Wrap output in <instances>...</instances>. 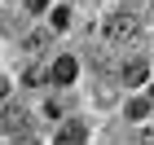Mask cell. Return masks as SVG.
Returning <instances> with one entry per match:
<instances>
[{
  "mask_svg": "<svg viewBox=\"0 0 154 145\" xmlns=\"http://www.w3.org/2000/svg\"><path fill=\"white\" fill-rule=\"evenodd\" d=\"M150 106H154V88H150Z\"/></svg>",
  "mask_w": 154,
  "mask_h": 145,
  "instance_id": "obj_13",
  "label": "cell"
},
{
  "mask_svg": "<svg viewBox=\"0 0 154 145\" xmlns=\"http://www.w3.org/2000/svg\"><path fill=\"white\" fill-rule=\"evenodd\" d=\"M22 128H26L22 110H0V132H22Z\"/></svg>",
  "mask_w": 154,
  "mask_h": 145,
  "instance_id": "obj_5",
  "label": "cell"
},
{
  "mask_svg": "<svg viewBox=\"0 0 154 145\" xmlns=\"http://www.w3.org/2000/svg\"><path fill=\"white\" fill-rule=\"evenodd\" d=\"M145 75H150V66H145V62H132L128 71H123V84L137 88V84H145Z\"/></svg>",
  "mask_w": 154,
  "mask_h": 145,
  "instance_id": "obj_6",
  "label": "cell"
},
{
  "mask_svg": "<svg viewBox=\"0 0 154 145\" xmlns=\"http://www.w3.org/2000/svg\"><path fill=\"white\" fill-rule=\"evenodd\" d=\"M101 31H106L110 44H123V40H137V35H141V22H137L128 9H115V13H106V26H101Z\"/></svg>",
  "mask_w": 154,
  "mask_h": 145,
  "instance_id": "obj_1",
  "label": "cell"
},
{
  "mask_svg": "<svg viewBox=\"0 0 154 145\" xmlns=\"http://www.w3.org/2000/svg\"><path fill=\"white\" fill-rule=\"evenodd\" d=\"M5 97H9V79L0 75V101H5Z\"/></svg>",
  "mask_w": 154,
  "mask_h": 145,
  "instance_id": "obj_11",
  "label": "cell"
},
{
  "mask_svg": "<svg viewBox=\"0 0 154 145\" xmlns=\"http://www.w3.org/2000/svg\"><path fill=\"white\" fill-rule=\"evenodd\" d=\"M128 114L132 119H145V114H150V97H137V101L128 106Z\"/></svg>",
  "mask_w": 154,
  "mask_h": 145,
  "instance_id": "obj_8",
  "label": "cell"
},
{
  "mask_svg": "<svg viewBox=\"0 0 154 145\" xmlns=\"http://www.w3.org/2000/svg\"><path fill=\"white\" fill-rule=\"evenodd\" d=\"M48 44H53V31H48V26H40V31H31V35L22 40V53H31V57H40V53H44Z\"/></svg>",
  "mask_w": 154,
  "mask_h": 145,
  "instance_id": "obj_3",
  "label": "cell"
},
{
  "mask_svg": "<svg viewBox=\"0 0 154 145\" xmlns=\"http://www.w3.org/2000/svg\"><path fill=\"white\" fill-rule=\"evenodd\" d=\"M88 141V128L84 123H62V132L53 136V145H84Z\"/></svg>",
  "mask_w": 154,
  "mask_h": 145,
  "instance_id": "obj_4",
  "label": "cell"
},
{
  "mask_svg": "<svg viewBox=\"0 0 154 145\" xmlns=\"http://www.w3.org/2000/svg\"><path fill=\"white\" fill-rule=\"evenodd\" d=\"M141 145H154V128H141Z\"/></svg>",
  "mask_w": 154,
  "mask_h": 145,
  "instance_id": "obj_10",
  "label": "cell"
},
{
  "mask_svg": "<svg viewBox=\"0 0 154 145\" xmlns=\"http://www.w3.org/2000/svg\"><path fill=\"white\" fill-rule=\"evenodd\" d=\"M75 75H79V62H75V57H57V62H53V71H48V79L66 88V84H75Z\"/></svg>",
  "mask_w": 154,
  "mask_h": 145,
  "instance_id": "obj_2",
  "label": "cell"
},
{
  "mask_svg": "<svg viewBox=\"0 0 154 145\" xmlns=\"http://www.w3.org/2000/svg\"><path fill=\"white\" fill-rule=\"evenodd\" d=\"M44 79H48V75L40 71V66H31V71H26V84H44Z\"/></svg>",
  "mask_w": 154,
  "mask_h": 145,
  "instance_id": "obj_9",
  "label": "cell"
},
{
  "mask_svg": "<svg viewBox=\"0 0 154 145\" xmlns=\"http://www.w3.org/2000/svg\"><path fill=\"white\" fill-rule=\"evenodd\" d=\"M44 5H48V0H26V9H35V13L44 9Z\"/></svg>",
  "mask_w": 154,
  "mask_h": 145,
  "instance_id": "obj_12",
  "label": "cell"
},
{
  "mask_svg": "<svg viewBox=\"0 0 154 145\" xmlns=\"http://www.w3.org/2000/svg\"><path fill=\"white\" fill-rule=\"evenodd\" d=\"M66 26H71V9H66V5H57V9H53V22H48V31H66Z\"/></svg>",
  "mask_w": 154,
  "mask_h": 145,
  "instance_id": "obj_7",
  "label": "cell"
}]
</instances>
